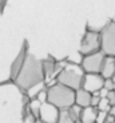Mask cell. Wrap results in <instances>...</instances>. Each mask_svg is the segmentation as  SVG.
I'll return each mask as SVG.
<instances>
[{"instance_id":"cell-1","label":"cell","mask_w":115,"mask_h":123,"mask_svg":"<svg viewBox=\"0 0 115 123\" xmlns=\"http://www.w3.org/2000/svg\"><path fill=\"white\" fill-rule=\"evenodd\" d=\"M43 80H46L43 71V62L36 59L34 55H27L22 70L15 79L16 84L23 90H30L36 84H40Z\"/></svg>"},{"instance_id":"cell-2","label":"cell","mask_w":115,"mask_h":123,"mask_svg":"<svg viewBox=\"0 0 115 123\" xmlns=\"http://www.w3.org/2000/svg\"><path fill=\"white\" fill-rule=\"evenodd\" d=\"M75 92L76 91L63 84L55 83L47 88V102L58 107L60 111L68 110L75 106Z\"/></svg>"},{"instance_id":"cell-3","label":"cell","mask_w":115,"mask_h":123,"mask_svg":"<svg viewBox=\"0 0 115 123\" xmlns=\"http://www.w3.org/2000/svg\"><path fill=\"white\" fill-rule=\"evenodd\" d=\"M84 76H86V72L82 68V66L79 67L78 64H74V63H67L56 76V83L63 84L74 91H78L83 87Z\"/></svg>"},{"instance_id":"cell-4","label":"cell","mask_w":115,"mask_h":123,"mask_svg":"<svg viewBox=\"0 0 115 123\" xmlns=\"http://www.w3.org/2000/svg\"><path fill=\"white\" fill-rule=\"evenodd\" d=\"M100 51L106 56L115 58V22H109L100 31Z\"/></svg>"},{"instance_id":"cell-5","label":"cell","mask_w":115,"mask_h":123,"mask_svg":"<svg viewBox=\"0 0 115 123\" xmlns=\"http://www.w3.org/2000/svg\"><path fill=\"white\" fill-rule=\"evenodd\" d=\"M100 51V32L97 31H87L82 39L79 52L82 55L87 56Z\"/></svg>"},{"instance_id":"cell-6","label":"cell","mask_w":115,"mask_h":123,"mask_svg":"<svg viewBox=\"0 0 115 123\" xmlns=\"http://www.w3.org/2000/svg\"><path fill=\"white\" fill-rule=\"evenodd\" d=\"M106 60V55L102 51H98L95 54L83 56L82 60V68L86 74H100L103 68V63Z\"/></svg>"},{"instance_id":"cell-7","label":"cell","mask_w":115,"mask_h":123,"mask_svg":"<svg viewBox=\"0 0 115 123\" xmlns=\"http://www.w3.org/2000/svg\"><path fill=\"white\" fill-rule=\"evenodd\" d=\"M104 82L106 79L100 74H86L82 88L95 95V94H99L102 88H104Z\"/></svg>"},{"instance_id":"cell-8","label":"cell","mask_w":115,"mask_h":123,"mask_svg":"<svg viewBox=\"0 0 115 123\" xmlns=\"http://www.w3.org/2000/svg\"><path fill=\"white\" fill-rule=\"evenodd\" d=\"M60 115V110L58 107H55L54 105L46 102L42 105L40 110V118L39 120H42L43 123H58Z\"/></svg>"},{"instance_id":"cell-9","label":"cell","mask_w":115,"mask_h":123,"mask_svg":"<svg viewBox=\"0 0 115 123\" xmlns=\"http://www.w3.org/2000/svg\"><path fill=\"white\" fill-rule=\"evenodd\" d=\"M92 94H90L88 91L80 88L75 92V105L79 106L80 108H87L91 107V103H92Z\"/></svg>"},{"instance_id":"cell-10","label":"cell","mask_w":115,"mask_h":123,"mask_svg":"<svg viewBox=\"0 0 115 123\" xmlns=\"http://www.w3.org/2000/svg\"><path fill=\"white\" fill-rule=\"evenodd\" d=\"M43 71H44V79L46 82H50L54 78V75L58 72V63L52 58H48L43 60Z\"/></svg>"},{"instance_id":"cell-11","label":"cell","mask_w":115,"mask_h":123,"mask_svg":"<svg viewBox=\"0 0 115 123\" xmlns=\"http://www.w3.org/2000/svg\"><path fill=\"white\" fill-rule=\"evenodd\" d=\"M104 79H112L115 75V58H111V56H106V60L103 63V68L102 72H100Z\"/></svg>"},{"instance_id":"cell-12","label":"cell","mask_w":115,"mask_h":123,"mask_svg":"<svg viewBox=\"0 0 115 123\" xmlns=\"http://www.w3.org/2000/svg\"><path fill=\"white\" fill-rule=\"evenodd\" d=\"M98 114L99 110L95 107H87L82 110V115H80V122L82 123H97L98 119Z\"/></svg>"},{"instance_id":"cell-13","label":"cell","mask_w":115,"mask_h":123,"mask_svg":"<svg viewBox=\"0 0 115 123\" xmlns=\"http://www.w3.org/2000/svg\"><path fill=\"white\" fill-rule=\"evenodd\" d=\"M42 102H39L36 98H34L31 102H30V112L34 115V118L36 120H39L40 118V110H42Z\"/></svg>"},{"instance_id":"cell-14","label":"cell","mask_w":115,"mask_h":123,"mask_svg":"<svg viewBox=\"0 0 115 123\" xmlns=\"http://www.w3.org/2000/svg\"><path fill=\"white\" fill-rule=\"evenodd\" d=\"M58 123H76V122L72 119V117L70 115L68 110H62V111H60V115H59V120H58Z\"/></svg>"},{"instance_id":"cell-15","label":"cell","mask_w":115,"mask_h":123,"mask_svg":"<svg viewBox=\"0 0 115 123\" xmlns=\"http://www.w3.org/2000/svg\"><path fill=\"white\" fill-rule=\"evenodd\" d=\"M82 110L83 108H80L79 106H72L71 108H68V112L70 115L72 117V119L75 120V122H78V120H80V115H82Z\"/></svg>"},{"instance_id":"cell-16","label":"cell","mask_w":115,"mask_h":123,"mask_svg":"<svg viewBox=\"0 0 115 123\" xmlns=\"http://www.w3.org/2000/svg\"><path fill=\"white\" fill-rule=\"evenodd\" d=\"M98 110L99 111H103V112H109L111 110V105L107 98H100V102H99V106H98Z\"/></svg>"},{"instance_id":"cell-17","label":"cell","mask_w":115,"mask_h":123,"mask_svg":"<svg viewBox=\"0 0 115 123\" xmlns=\"http://www.w3.org/2000/svg\"><path fill=\"white\" fill-rule=\"evenodd\" d=\"M35 98H36L39 102H42V103H46V102H47V90L46 88L40 90V91L36 94V96H35Z\"/></svg>"},{"instance_id":"cell-18","label":"cell","mask_w":115,"mask_h":123,"mask_svg":"<svg viewBox=\"0 0 115 123\" xmlns=\"http://www.w3.org/2000/svg\"><path fill=\"white\" fill-rule=\"evenodd\" d=\"M107 118H109V112H103V111H99V114H98V119H97V123H106Z\"/></svg>"},{"instance_id":"cell-19","label":"cell","mask_w":115,"mask_h":123,"mask_svg":"<svg viewBox=\"0 0 115 123\" xmlns=\"http://www.w3.org/2000/svg\"><path fill=\"white\" fill-rule=\"evenodd\" d=\"M104 88L109 91H115V83L112 82V79H107L104 82Z\"/></svg>"},{"instance_id":"cell-20","label":"cell","mask_w":115,"mask_h":123,"mask_svg":"<svg viewBox=\"0 0 115 123\" xmlns=\"http://www.w3.org/2000/svg\"><path fill=\"white\" fill-rule=\"evenodd\" d=\"M107 99H109L110 105H111V107H115V91H110L109 92V96H107Z\"/></svg>"},{"instance_id":"cell-21","label":"cell","mask_w":115,"mask_h":123,"mask_svg":"<svg viewBox=\"0 0 115 123\" xmlns=\"http://www.w3.org/2000/svg\"><path fill=\"white\" fill-rule=\"evenodd\" d=\"M99 102H100V96L98 95V94H95V95L92 96V103H91V106H92V107H95V108H98Z\"/></svg>"},{"instance_id":"cell-22","label":"cell","mask_w":115,"mask_h":123,"mask_svg":"<svg viewBox=\"0 0 115 123\" xmlns=\"http://www.w3.org/2000/svg\"><path fill=\"white\" fill-rule=\"evenodd\" d=\"M36 122V119L34 118V115L30 112L28 115H25V119H24V123H35Z\"/></svg>"},{"instance_id":"cell-23","label":"cell","mask_w":115,"mask_h":123,"mask_svg":"<svg viewBox=\"0 0 115 123\" xmlns=\"http://www.w3.org/2000/svg\"><path fill=\"white\" fill-rule=\"evenodd\" d=\"M109 90H106V88H102V90H100V92H99V94H98V95H99L100 96V98H107V96H109Z\"/></svg>"},{"instance_id":"cell-24","label":"cell","mask_w":115,"mask_h":123,"mask_svg":"<svg viewBox=\"0 0 115 123\" xmlns=\"http://www.w3.org/2000/svg\"><path fill=\"white\" fill-rule=\"evenodd\" d=\"M110 115L115 118V107H111V110H110Z\"/></svg>"},{"instance_id":"cell-25","label":"cell","mask_w":115,"mask_h":123,"mask_svg":"<svg viewBox=\"0 0 115 123\" xmlns=\"http://www.w3.org/2000/svg\"><path fill=\"white\" fill-rule=\"evenodd\" d=\"M35 123H43V122H42V120H36Z\"/></svg>"},{"instance_id":"cell-26","label":"cell","mask_w":115,"mask_h":123,"mask_svg":"<svg viewBox=\"0 0 115 123\" xmlns=\"http://www.w3.org/2000/svg\"><path fill=\"white\" fill-rule=\"evenodd\" d=\"M112 82H114V83H115V75H114V78H112Z\"/></svg>"},{"instance_id":"cell-27","label":"cell","mask_w":115,"mask_h":123,"mask_svg":"<svg viewBox=\"0 0 115 123\" xmlns=\"http://www.w3.org/2000/svg\"><path fill=\"white\" fill-rule=\"evenodd\" d=\"M76 123H82V122H80V120H78V122H76Z\"/></svg>"},{"instance_id":"cell-28","label":"cell","mask_w":115,"mask_h":123,"mask_svg":"<svg viewBox=\"0 0 115 123\" xmlns=\"http://www.w3.org/2000/svg\"><path fill=\"white\" fill-rule=\"evenodd\" d=\"M1 4H3V3H1V1H0V6H1Z\"/></svg>"}]
</instances>
